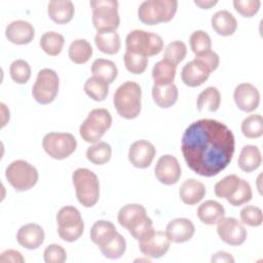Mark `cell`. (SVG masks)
<instances>
[{
  "instance_id": "obj_1",
  "label": "cell",
  "mask_w": 263,
  "mask_h": 263,
  "mask_svg": "<svg viewBox=\"0 0 263 263\" xmlns=\"http://www.w3.org/2000/svg\"><path fill=\"white\" fill-rule=\"evenodd\" d=\"M234 146V136L227 125L204 118L185 129L181 150L190 170L202 177H213L231 162Z\"/></svg>"
},
{
  "instance_id": "obj_2",
  "label": "cell",
  "mask_w": 263,
  "mask_h": 263,
  "mask_svg": "<svg viewBox=\"0 0 263 263\" xmlns=\"http://www.w3.org/2000/svg\"><path fill=\"white\" fill-rule=\"evenodd\" d=\"M141 86L135 81H125L115 90L113 104L121 117L134 119L141 112Z\"/></svg>"
},
{
  "instance_id": "obj_3",
  "label": "cell",
  "mask_w": 263,
  "mask_h": 263,
  "mask_svg": "<svg viewBox=\"0 0 263 263\" xmlns=\"http://www.w3.org/2000/svg\"><path fill=\"white\" fill-rule=\"evenodd\" d=\"M78 201L85 208L93 206L100 197V183L97 175L88 168H77L72 175Z\"/></svg>"
},
{
  "instance_id": "obj_4",
  "label": "cell",
  "mask_w": 263,
  "mask_h": 263,
  "mask_svg": "<svg viewBox=\"0 0 263 263\" xmlns=\"http://www.w3.org/2000/svg\"><path fill=\"white\" fill-rule=\"evenodd\" d=\"M176 0H146L138 9L139 20L149 26L170 22L177 12Z\"/></svg>"
},
{
  "instance_id": "obj_5",
  "label": "cell",
  "mask_w": 263,
  "mask_h": 263,
  "mask_svg": "<svg viewBox=\"0 0 263 263\" xmlns=\"http://www.w3.org/2000/svg\"><path fill=\"white\" fill-rule=\"evenodd\" d=\"M112 124V116L107 109H92L79 127L82 140L87 143H98Z\"/></svg>"
},
{
  "instance_id": "obj_6",
  "label": "cell",
  "mask_w": 263,
  "mask_h": 263,
  "mask_svg": "<svg viewBox=\"0 0 263 263\" xmlns=\"http://www.w3.org/2000/svg\"><path fill=\"white\" fill-rule=\"evenodd\" d=\"M125 47L126 51L148 58L158 54L162 50L163 40L155 33L144 30H134L126 36Z\"/></svg>"
},
{
  "instance_id": "obj_7",
  "label": "cell",
  "mask_w": 263,
  "mask_h": 263,
  "mask_svg": "<svg viewBox=\"0 0 263 263\" xmlns=\"http://www.w3.org/2000/svg\"><path fill=\"white\" fill-rule=\"evenodd\" d=\"M90 6L92 24L98 32L116 31L120 23L116 0H95L90 1Z\"/></svg>"
},
{
  "instance_id": "obj_8",
  "label": "cell",
  "mask_w": 263,
  "mask_h": 263,
  "mask_svg": "<svg viewBox=\"0 0 263 263\" xmlns=\"http://www.w3.org/2000/svg\"><path fill=\"white\" fill-rule=\"evenodd\" d=\"M59 236L68 242L77 240L83 233L84 223L79 211L72 206H63L57 214Z\"/></svg>"
},
{
  "instance_id": "obj_9",
  "label": "cell",
  "mask_w": 263,
  "mask_h": 263,
  "mask_svg": "<svg viewBox=\"0 0 263 263\" xmlns=\"http://www.w3.org/2000/svg\"><path fill=\"white\" fill-rule=\"evenodd\" d=\"M5 177L15 191H27L38 181V172L28 161L18 159L12 161L5 170Z\"/></svg>"
},
{
  "instance_id": "obj_10",
  "label": "cell",
  "mask_w": 263,
  "mask_h": 263,
  "mask_svg": "<svg viewBox=\"0 0 263 263\" xmlns=\"http://www.w3.org/2000/svg\"><path fill=\"white\" fill-rule=\"evenodd\" d=\"M42 147L51 158L61 160L76 150L77 141L70 133H48L43 137Z\"/></svg>"
},
{
  "instance_id": "obj_11",
  "label": "cell",
  "mask_w": 263,
  "mask_h": 263,
  "mask_svg": "<svg viewBox=\"0 0 263 263\" xmlns=\"http://www.w3.org/2000/svg\"><path fill=\"white\" fill-rule=\"evenodd\" d=\"M59 91V76L52 69H42L38 72L32 87V96L41 105L51 103Z\"/></svg>"
},
{
  "instance_id": "obj_12",
  "label": "cell",
  "mask_w": 263,
  "mask_h": 263,
  "mask_svg": "<svg viewBox=\"0 0 263 263\" xmlns=\"http://www.w3.org/2000/svg\"><path fill=\"white\" fill-rule=\"evenodd\" d=\"M219 237L229 246H240L247 238V229L237 219L223 217L217 223Z\"/></svg>"
},
{
  "instance_id": "obj_13",
  "label": "cell",
  "mask_w": 263,
  "mask_h": 263,
  "mask_svg": "<svg viewBox=\"0 0 263 263\" xmlns=\"http://www.w3.org/2000/svg\"><path fill=\"white\" fill-rule=\"evenodd\" d=\"M155 177L164 185L176 184L181 177V166L178 159L170 154L162 155L156 162Z\"/></svg>"
},
{
  "instance_id": "obj_14",
  "label": "cell",
  "mask_w": 263,
  "mask_h": 263,
  "mask_svg": "<svg viewBox=\"0 0 263 263\" xmlns=\"http://www.w3.org/2000/svg\"><path fill=\"white\" fill-rule=\"evenodd\" d=\"M171 246V240L165 232L154 231L147 238L139 241L140 251L146 256L153 259L161 258L166 254Z\"/></svg>"
},
{
  "instance_id": "obj_15",
  "label": "cell",
  "mask_w": 263,
  "mask_h": 263,
  "mask_svg": "<svg viewBox=\"0 0 263 263\" xmlns=\"http://www.w3.org/2000/svg\"><path fill=\"white\" fill-rule=\"evenodd\" d=\"M155 153L156 150L152 143L146 140H139L130 145L128 160L138 168H146L152 163Z\"/></svg>"
},
{
  "instance_id": "obj_16",
  "label": "cell",
  "mask_w": 263,
  "mask_h": 263,
  "mask_svg": "<svg viewBox=\"0 0 263 263\" xmlns=\"http://www.w3.org/2000/svg\"><path fill=\"white\" fill-rule=\"evenodd\" d=\"M233 99L238 109L245 112H252L259 106L260 93L253 84L240 83L233 91Z\"/></svg>"
},
{
  "instance_id": "obj_17",
  "label": "cell",
  "mask_w": 263,
  "mask_h": 263,
  "mask_svg": "<svg viewBox=\"0 0 263 263\" xmlns=\"http://www.w3.org/2000/svg\"><path fill=\"white\" fill-rule=\"evenodd\" d=\"M5 36L8 41L13 44H28L33 40L35 36V29L29 22L17 20L7 25Z\"/></svg>"
},
{
  "instance_id": "obj_18",
  "label": "cell",
  "mask_w": 263,
  "mask_h": 263,
  "mask_svg": "<svg viewBox=\"0 0 263 263\" xmlns=\"http://www.w3.org/2000/svg\"><path fill=\"white\" fill-rule=\"evenodd\" d=\"M195 227L193 223L186 218H177L172 220L165 229V234L171 242L182 243L188 241L194 234Z\"/></svg>"
},
{
  "instance_id": "obj_19",
  "label": "cell",
  "mask_w": 263,
  "mask_h": 263,
  "mask_svg": "<svg viewBox=\"0 0 263 263\" xmlns=\"http://www.w3.org/2000/svg\"><path fill=\"white\" fill-rule=\"evenodd\" d=\"M43 228L34 223L22 226L16 233V240L20 246L28 250H35L39 248L44 241Z\"/></svg>"
},
{
  "instance_id": "obj_20",
  "label": "cell",
  "mask_w": 263,
  "mask_h": 263,
  "mask_svg": "<svg viewBox=\"0 0 263 263\" xmlns=\"http://www.w3.org/2000/svg\"><path fill=\"white\" fill-rule=\"evenodd\" d=\"M146 217V209L143 205L139 203H128L119 210L117 219L119 224L129 231Z\"/></svg>"
},
{
  "instance_id": "obj_21",
  "label": "cell",
  "mask_w": 263,
  "mask_h": 263,
  "mask_svg": "<svg viewBox=\"0 0 263 263\" xmlns=\"http://www.w3.org/2000/svg\"><path fill=\"white\" fill-rule=\"evenodd\" d=\"M210 72L205 70L195 60L188 62L181 71L182 81L190 87H196L205 82L210 76Z\"/></svg>"
},
{
  "instance_id": "obj_22",
  "label": "cell",
  "mask_w": 263,
  "mask_h": 263,
  "mask_svg": "<svg viewBox=\"0 0 263 263\" xmlns=\"http://www.w3.org/2000/svg\"><path fill=\"white\" fill-rule=\"evenodd\" d=\"M74 4L70 0H52L48 3V16L57 24L69 23L74 16Z\"/></svg>"
},
{
  "instance_id": "obj_23",
  "label": "cell",
  "mask_w": 263,
  "mask_h": 263,
  "mask_svg": "<svg viewBox=\"0 0 263 263\" xmlns=\"http://www.w3.org/2000/svg\"><path fill=\"white\" fill-rule=\"evenodd\" d=\"M205 194L204 185L194 179L186 180L180 187L179 195L182 201L186 204L192 205L199 202Z\"/></svg>"
},
{
  "instance_id": "obj_24",
  "label": "cell",
  "mask_w": 263,
  "mask_h": 263,
  "mask_svg": "<svg viewBox=\"0 0 263 263\" xmlns=\"http://www.w3.org/2000/svg\"><path fill=\"white\" fill-rule=\"evenodd\" d=\"M211 23L215 32L221 36H231L237 28L236 18L228 10H219L214 13Z\"/></svg>"
},
{
  "instance_id": "obj_25",
  "label": "cell",
  "mask_w": 263,
  "mask_h": 263,
  "mask_svg": "<svg viewBox=\"0 0 263 263\" xmlns=\"http://www.w3.org/2000/svg\"><path fill=\"white\" fill-rule=\"evenodd\" d=\"M262 162V156L259 148L255 145H246L242 147L237 164L239 168L246 173H251L257 170Z\"/></svg>"
},
{
  "instance_id": "obj_26",
  "label": "cell",
  "mask_w": 263,
  "mask_h": 263,
  "mask_svg": "<svg viewBox=\"0 0 263 263\" xmlns=\"http://www.w3.org/2000/svg\"><path fill=\"white\" fill-rule=\"evenodd\" d=\"M224 215V206L216 200H205L197 209V217L206 225L217 224Z\"/></svg>"
},
{
  "instance_id": "obj_27",
  "label": "cell",
  "mask_w": 263,
  "mask_h": 263,
  "mask_svg": "<svg viewBox=\"0 0 263 263\" xmlns=\"http://www.w3.org/2000/svg\"><path fill=\"white\" fill-rule=\"evenodd\" d=\"M178 88L174 83L166 85H153L152 98L157 106L160 108H170L178 100Z\"/></svg>"
},
{
  "instance_id": "obj_28",
  "label": "cell",
  "mask_w": 263,
  "mask_h": 263,
  "mask_svg": "<svg viewBox=\"0 0 263 263\" xmlns=\"http://www.w3.org/2000/svg\"><path fill=\"white\" fill-rule=\"evenodd\" d=\"M117 233L113 223L106 220L97 221L90 228V239L99 248L109 241Z\"/></svg>"
},
{
  "instance_id": "obj_29",
  "label": "cell",
  "mask_w": 263,
  "mask_h": 263,
  "mask_svg": "<svg viewBox=\"0 0 263 263\" xmlns=\"http://www.w3.org/2000/svg\"><path fill=\"white\" fill-rule=\"evenodd\" d=\"M95 42L100 51L106 54H115L120 49V37L116 31L98 32Z\"/></svg>"
},
{
  "instance_id": "obj_30",
  "label": "cell",
  "mask_w": 263,
  "mask_h": 263,
  "mask_svg": "<svg viewBox=\"0 0 263 263\" xmlns=\"http://www.w3.org/2000/svg\"><path fill=\"white\" fill-rule=\"evenodd\" d=\"M177 66L161 60L157 62L152 69V78L155 85H166L174 83Z\"/></svg>"
},
{
  "instance_id": "obj_31",
  "label": "cell",
  "mask_w": 263,
  "mask_h": 263,
  "mask_svg": "<svg viewBox=\"0 0 263 263\" xmlns=\"http://www.w3.org/2000/svg\"><path fill=\"white\" fill-rule=\"evenodd\" d=\"M221 104V93L217 87L209 86L203 89L197 97L196 107L199 112L202 110H208L210 112H215L219 109Z\"/></svg>"
},
{
  "instance_id": "obj_32",
  "label": "cell",
  "mask_w": 263,
  "mask_h": 263,
  "mask_svg": "<svg viewBox=\"0 0 263 263\" xmlns=\"http://www.w3.org/2000/svg\"><path fill=\"white\" fill-rule=\"evenodd\" d=\"M91 73L92 76L98 77L110 84L116 79L118 70L116 65L112 61L97 59L91 64Z\"/></svg>"
},
{
  "instance_id": "obj_33",
  "label": "cell",
  "mask_w": 263,
  "mask_h": 263,
  "mask_svg": "<svg viewBox=\"0 0 263 263\" xmlns=\"http://www.w3.org/2000/svg\"><path fill=\"white\" fill-rule=\"evenodd\" d=\"M68 55L75 64H85L92 55V47L87 40L76 39L70 44Z\"/></svg>"
},
{
  "instance_id": "obj_34",
  "label": "cell",
  "mask_w": 263,
  "mask_h": 263,
  "mask_svg": "<svg viewBox=\"0 0 263 263\" xmlns=\"http://www.w3.org/2000/svg\"><path fill=\"white\" fill-rule=\"evenodd\" d=\"M40 47L42 50L51 57H55L61 53L65 44V38L60 33L50 31L45 32L40 38Z\"/></svg>"
},
{
  "instance_id": "obj_35",
  "label": "cell",
  "mask_w": 263,
  "mask_h": 263,
  "mask_svg": "<svg viewBox=\"0 0 263 263\" xmlns=\"http://www.w3.org/2000/svg\"><path fill=\"white\" fill-rule=\"evenodd\" d=\"M84 91L93 101L101 102L104 101L109 93V84L106 81L92 76L85 81Z\"/></svg>"
},
{
  "instance_id": "obj_36",
  "label": "cell",
  "mask_w": 263,
  "mask_h": 263,
  "mask_svg": "<svg viewBox=\"0 0 263 263\" xmlns=\"http://www.w3.org/2000/svg\"><path fill=\"white\" fill-rule=\"evenodd\" d=\"M112 155V148L106 142H98L86 150V158L93 164L107 163Z\"/></svg>"
},
{
  "instance_id": "obj_37",
  "label": "cell",
  "mask_w": 263,
  "mask_h": 263,
  "mask_svg": "<svg viewBox=\"0 0 263 263\" xmlns=\"http://www.w3.org/2000/svg\"><path fill=\"white\" fill-rule=\"evenodd\" d=\"M100 250L104 257L112 260L118 259L124 254L126 250V242L124 237L117 232L114 237H112L109 241L100 247Z\"/></svg>"
},
{
  "instance_id": "obj_38",
  "label": "cell",
  "mask_w": 263,
  "mask_h": 263,
  "mask_svg": "<svg viewBox=\"0 0 263 263\" xmlns=\"http://www.w3.org/2000/svg\"><path fill=\"white\" fill-rule=\"evenodd\" d=\"M241 132L248 139H257L263 135V119L260 114H252L241 122Z\"/></svg>"
},
{
  "instance_id": "obj_39",
  "label": "cell",
  "mask_w": 263,
  "mask_h": 263,
  "mask_svg": "<svg viewBox=\"0 0 263 263\" xmlns=\"http://www.w3.org/2000/svg\"><path fill=\"white\" fill-rule=\"evenodd\" d=\"M240 178L236 175H228L222 180L216 183L214 190L215 194L219 198H228L230 197L237 189Z\"/></svg>"
},
{
  "instance_id": "obj_40",
  "label": "cell",
  "mask_w": 263,
  "mask_h": 263,
  "mask_svg": "<svg viewBox=\"0 0 263 263\" xmlns=\"http://www.w3.org/2000/svg\"><path fill=\"white\" fill-rule=\"evenodd\" d=\"M189 42H190L191 50L196 55L211 50V47H212L211 37L206 32L202 30L194 31L189 38Z\"/></svg>"
},
{
  "instance_id": "obj_41",
  "label": "cell",
  "mask_w": 263,
  "mask_h": 263,
  "mask_svg": "<svg viewBox=\"0 0 263 263\" xmlns=\"http://www.w3.org/2000/svg\"><path fill=\"white\" fill-rule=\"evenodd\" d=\"M186 54H187V47L185 43L180 40H175L165 47L163 60L177 66L179 63H181L185 59Z\"/></svg>"
},
{
  "instance_id": "obj_42",
  "label": "cell",
  "mask_w": 263,
  "mask_h": 263,
  "mask_svg": "<svg viewBox=\"0 0 263 263\" xmlns=\"http://www.w3.org/2000/svg\"><path fill=\"white\" fill-rule=\"evenodd\" d=\"M11 79L17 84H25L31 77V67L24 60H15L9 67Z\"/></svg>"
},
{
  "instance_id": "obj_43",
  "label": "cell",
  "mask_w": 263,
  "mask_h": 263,
  "mask_svg": "<svg viewBox=\"0 0 263 263\" xmlns=\"http://www.w3.org/2000/svg\"><path fill=\"white\" fill-rule=\"evenodd\" d=\"M123 61L126 70L133 74H142L146 70L148 65L147 57L133 53L129 51H125Z\"/></svg>"
},
{
  "instance_id": "obj_44",
  "label": "cell",
  "mask_w": 263,
  "mask_h": 263,
  "mask_svg": "<svg viewBox=\"0 0 263 263\" xmlns=\"http://www.w3.org/2000/svg\"><path fill=\"white\" fill-rule=\"evenodd\" d=\"M252 196L253 193L251 185L246 180L240 179L236 191L227 198V201L233 206H238L250 201L252 199Z\"/></svg>"
},
{
  "instance_id": "obj_45",
  "label": "cell",
  "mask_w": 263,
  "mask_h": 263,
  "mask_svg": "<svg viewBox=\"0 0 263 263\" xmlns=\"http://www.w3.org/2000/svg\"><path fill=\"white\" fill-rule=\"evenodd\" d=\"M240 220L242 224L251 227H258L262 224V211L255 205H247L240 211Z\"/></svg>"
},
{
  "instance_id": "obj_46",
  "label": "cell",
  "mask_w": 263,
  "mask_h": 263,
  "mask_svg": "<svg viewBox=\"0 0 263 263\" xmlns=\"http://www.w3.org/2000/svg\"><path fill=\"white\" fill-rule=\"evenodd\" d=\"M43 258L46 263H64L67 259V253L62 246L51 243L44 250Z\"/></svg>"
},
{
  "instance_id": "obj_47",
  "label": "cell",
  "mask_w": 263,
  "mask_h": 263,
  "mask_svg": "<svg viewBox=\"0 0 263 263\" xmlns=\"http://www.w3.org/2000/svg\"><path fill=\"white\" fill-rule=\"evenodd\" d=\"M260 5H261V2L259 0H234L233 1V6L235 10L246 17H251L255 15L259 10Z\"/></svg>"
},
{
  "instance_id": "obj_48",
  "label": "cell",
  "mask_w": 263,
  "mask_h": 263,
  "mask_svg": "<svg viewBox=\"0 0 263 263\" xmlns=\"http://www.w3.org/2000/svg\"><path fill=\"white\" fill-rule=\"evenodd\" d=\"M153 228V222L149 217H146L142 222H140L137 226H135L133 229H130L128 232L129 234L137 239L138 241H141L148 236H150L154 232Z\"/></svg>"
},
{
  "instance_id": "obj_49",
  "label": "cell",
  "mask_w": 263,
  "mask_h": 263,
  "mask_svg": "<svg viewBox=\"0 0 263 263\" xmlns=\"http://www.w3.org/2000/svg\"><path fill=\"white\" fill-rule=\"evenodd\" d=\"M194 60L199 63L205 70H208L210 73L215 71L220 63L219 55L212 50H209L206 52H203L201 54H198L194 58Z\"/></svg>"
},
{
  "instance_id": "obj_50",
  "label": "cell",
  "mask_w": 263,
  "mask_h": 263,
  "mask_svg": "<svg viewBox=\"0 0 263 263\" xmlns=\"http://www.w3.org/2000/svg\"><path fill=\"white\" fill-rule=\"evenodd\" d=\"M0 262H12V263H23L25 262L22 254L15 250H6L0 255Z\"/></svg>"
},
{
  "instance_id": "obj_51",
  "label": "cell",
  "mask_w": 263,
  "mask_h": 263,
  "mask_svg": "<svg viewBox=\"0 0 263 263\" xmlns=\"http://www.w3.org/2000/svg\"><path fill=\"white\" fill-rule=\"evenodd\" d=\"M212 262H234V258L227 252H217L212 257Z\"/></svg>"
},
{
  "instance_id": "obj_52",
  "label": "cell",
  "mask_w": 263,
  "mask_h": 263,
  "mask_svg": "<svg viewBox=\"0 0 263 263\" xmlns=\"http://www.w3.org/2000/svg\"><path fill=\"white\" fill-rule=\"evenodd\" d=\"M194 3H195L197 6H199L200 8L209 9V8H211L212 6L216 5V4L218 3V1H217V0H215V1H213V0H195Z\"/></svg>"
}]
</instances>
